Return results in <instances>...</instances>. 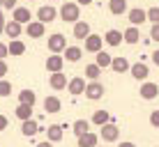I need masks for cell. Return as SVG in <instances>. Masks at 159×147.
I'll return each instance as SVG.
<instances>
[{
    "label": "cell",
    "mask_w": 159,
    "mask_h": 147,
    "mask_svg": "<svg viewBox=\"0 0 159 147\" xmlns=\"http://www.w3.org/2000/svg\"><path fill=\"white\" fill-rule=\"evenodd\" d=\"M60 19L65 21V23H76L81 16V9H79V2H65L62 7H60Z\"/></svg>",
    "instance_id": "6da1fadb"
},
{
    "label": "cell",
    "mask_w": 159,
    "mask_h": 147,
    "mask_svg": "<svg viewBox=\"0 0 159 147\" xmlns=\"http://www.w3.org/2000/svg\"><path fill=\"white\" fill-rule=\"evenodd\" d=\"M99 129H102V131H99V138L104 140V143H116V140H118V136H120V129H118L113 122L104 124V127H99Z\"/></svg>",
    "instance_id": "7a4b0ae2"
},
{
    "label": "cell",
    "mask_w": 159,
    "mask_h": 147,
    "mask_svg": "<svg viewBox=\"0 0 159 147\" xmlns=\"http://www.w3.org/2000/svg\"><path fill=\"white\" fill-rule=\"evenodd\" d=\"M65 48H67V39H65V35H60V32H56V35L48 37V51L51 53H65Z\"/></svg>",
    "instance_id": "3957f363"
},
{
    "label": "cell",
    "mask_w": 159,
    "mask_h": 147,
    "mask_svg": "<svg viewBox=\"0 0 159 147\" xmlns=\"http://www.w3.org/2000/svg\"><path fill=\"white\" fill-rule=\"evenodd\" d=\"M56 16H58V9L51 5H44L37 9V21H42V23H51V21H56Z\"/></svg>",
    "instance_id": "277c9868"
},
{
    "label": "cell",
    "mask_w": 159,
    "mask_h": 147,
    "mask_svg": "<svg viewBox=\"0 0 159 147\" xmlns=\"http://www.w3.org/2000/svg\"><path fill=\"white\" fill-rule=\"evenodd\" d=\"M85 97H88V99H92V101L102 99V97H104V85L99 83V80H90L88 88H85Z\"/></svg>",
    "instance_id": "5b68a950"
},
{
    "label": "cell",
    "mask_w": 159,
    "mask_h": 147,
    "mask_svg": "<svg viewBox=\"0 0 159 147\" xmlns=\"http://www.w3.org/2000/svg\"><path fill=\"white\" fill-rule=\"evenodd\" d=\"M46 23H42V21H30L28 25H25V32H28V37H32V39H39V37H44V32H46V28H44Z\"/></svg>",
    "instance_id": "8992f818"
},
{
    "label": "cell",
    "mask_w": 159,
    "mask_h": 147,
    "mask_svg": "<svg viewBox=\"0 0 159 147\" xmlns=\"http://www.w3.org/2000/svg\"><path fill=\"white\" fill-rule=\"evenodd\" d=\"M62 64H65V58H62V55H58V53H53V55H48V58H46V69H48L51 74L62 71Z\"/></svg>",
    "instance_id": "52a82bcc"
},
{
    "label": "cell",
    "mask_w": 159,
    "mask_h": 147,
    "mask_svg": "<svg viewBox=\"0 0 159 147\" xmlns=\"http://www.w3.org/2000/svg\"><path fill=\"white\" fill-rule=\"evenodd\" d=\"M85 88H88V85H85V80L81 78V76H74V78L67 83V90L72 92L74 97H79V94H85Z\"/></svg>",
    "instance_id": "ba28073f"
},
{
    "label": "cell",
    "mask_w": 159,
    "mask_h": 147,
    "mask_svg": "<svg viewBox=\"0 0 159 147\" xmlns=\"http://www.w3.org/2000/svg\"><path fill=\"white\" fill-rule=\"evenodd\" d=\"M129 23L131 25H136V28H139V25L141 23H145V21H148V12H145V9H141V7H134V9H129Z\"/></svg>",
    "instance_id": "9c48e42d"
},
{
    "label": "cell",
    "mask_w": 159,
    "mask_h": 147,
    "mask_svg": "<svg viewBox=\"0 0 159 147\" xmlns=\"http://www.w3.org/2000/svg\"><path fill=\"white\" fill-rule=\"evenodd\" d=\"M102 46H104V37H99V35H90L85 39V51L88 53H99Z\"/></svg>",
    "instance_id": "30bf717a"
},
{
    "label": "cell",
    "mask_w": 159,
    "mask_h": 147,
    "mask_svg": "<svg viewBox=\"0 0 159 147\" xmlns=\"http://www.w3.org/2000/svg\"><path fill=\"white\" fill-rule=\"evenodd\" d=\"M131 76H134L136 80H145L148 76H150V69H148V64L145 62H136V64H131Z\"/></svg>",
    "instance_id": "8fae6325"
},
{
    "label": "cell",
    "mask_w": 159,
    "mask_h": 147,
    "mask_svg": "<svg viewBox=\"0 0 159 147\" xmlns=\"http://www.w3.org/2000/svg\"><path fill=\"white\" fill-rule=\"evenodd\" d=\"M60 108H62V101L58 99V97H46L44 99V110L46 113H51V115H56V113H60Z\"/></svg>",
    "instance_id": "7c38bea8"
},
{
    "label": "cell",
    "mask_w": 159,
    "mask_h": 147,
    "mask_svg": "<svg viewBox=\"0 0 159 147\" xmlns=\"http://www.w3.org/2000/svg\"><path fill=\"white\" fill-rule=\"evenodd\" d=\"M92 32H90V25L85 23V21H76L74 23V37L76 39H88Z\"/></svg>",
    "instance_id": "4fadbf2b"
},
{
    "label": "cell",
    "mask_w": 159,
    "mask_h": 147,
    "mask_svg": "<svg viewBox=\"0 0 159 147\" xmlns=\"http://www.w3.org/2000/svg\"><path fill=\"white\" fill-rule=\"evenodd\" d=\"M104 41H106L108 46H120L125 41V35L120 30H108L106 35H104Z\"/></svg>",
    "instance_id": "5bb4252c"
},
{
    "label": "cell",
    "mask_w": 159,
    "mask_h": 147,
    "mask_svg": "<svg viewBox=\"0 0 159 147\" xmlns=\"http://www.w3.org/2000/svg\"><path fill=\"white\" fill-rule=\"evenodd\" d=\"M97 143H99V136L92 133V131L79 136V147H97Z\"/></svg>",
    "instance_id": "9a60e30c"
},
{
    "label": "cell",
    "mask_w": 159,
    "mask_h": 147,
    "mask_svg": "<svg viewBox=\"0 0 159 147\" xmlns=\"http://www.w3.org/2000/svg\"><path fill=\"white\" fill-rule=\"evenodd\" d=\"M46 140L60 143V140H62V124H51V127L46 129Z\"/></svg>",
    "instance_id": "2e32d148"
},
{
    "label": "cell",
    "mask_w": 159,
    "mask_h": 147,
    "mask_svg": "<svg viewBox=\"0 0 159 147\" xmlns=\"http://www.w3.org/2000/svg\"><path fill=\"white\" fill-rule=\"evenodd\" d=\"M21 32H23V25L19 23V21H9L7 25H5V35L7 37H12V39H16V37H21Z\"/></svg>",
    "instance_id": "e0dca14e"
},
{
    "label": "cell",
    "mask_w": 159,
    "mask_h": 147,
    "mask_svg": "<svg viewBox=\"0 0 159 147\" xmlns=\"http://www.w3.org/2000/svg\"><path fill=\"white\" fill-rule=\"evenodd\" d=\"M111 69H113L116 74H125V71H129V69H131V64L127 62V58H122V55H120V58H113Z\"/></svg>",
    "instance_id": "ac0fdd59"
},
{
    "label": "cell",
    "mask_w": 159,
    "mask_h": 147,
    "mask_svg": "<svg viewBox=\"0 0 159 147\" xmlns=\"http://www.w3.org/2000/svg\"><path fill=\"white\" fill-rule=\"evenodd\" d=\"M159 94V85H155V83H143L141 85V97H143V99H155V97Z\"/></svg>",
    "instance_id": "d6986e66"
},
{
    "label": "cell",
    "mask_w": 159,
    "mask_h": 147,
    "mask_svg": "<svg viewBox=\"0 0 159 147\" xmlns=\"http://www.w3.org/2000/svg\"><path fill=\"white\" fill-rule=\"evenodd\" d=\"M12 19H14V21H19L21 25H23V23L28 25V23H30V9H28V7H16V9H14V14H12Z\"/></svg>",
    "instance_id": "ffe728a7"
},
{
    "label": "cell",
    "mask_w": 159,
    "mask_h": 147,
    "mask_svg": "<svg viewBox=\"0 0 159 147\" xmlns=\"http://www.w3.org/2000/svg\"><path fill=\"white\" fill-rule=\"evenodd\" d=\"M14 113H16V117H19L21 122H25V119H32V106H30V103H19Z\"/></svg>",
    "instance_id": "44dd1931"
},
{
    "label": "cell",
    "mask_w": 159,
    "mask_h": 147,
    "mask_svg": "<svg viewBox=\"0 0 159 147\" xmlns=\"http://www.w3.org/2000/svg\"><path fill=\"white\" fill-rule=\"evenodd\" d=\"M108 12L116 14V16L125 14L127 12V0H108Z\"/></svg>",
    "instance_id": "7402d4cb"
},
{
    "label": "cell",
    "mask_w": 159,
    "mask_h": 147,
    "mask_svg": "<svg viewBox=\"0 0 159 147\" xmlns=\"http://www.w3.org/2000/svg\"><path fill=\"white\" fill-rule=\"evenodd\" d=\"M37 131H39V124H37V119H25V122L21 124V133L28 136V138H30V136H35Z\"/></svg>",
    "instance_id": "603a6c76"
},
{
    "label": "cell",
    "mask_w": 159,
    "mask_h": 147,
    "mask_svg": "<svg viewBox=\"0 0 159 147\" xmlns=\"http://www.w3.org/2000/svg\"><path fill=\"white\" fill-rule=\"evenodd\" d=\"M48 83H51V88L53 90H65L67 88V76L65 74H51V80H48Z\"/></svg>",
    "instance_id": "cb8c5ba5"
},
{
    "label": "cell",
    "mask_w": 159,
    "mask_h": 147,
    "mask_svg": "<svg viewBox=\"0 0 159 147\" xmlns=\"http://www.w3.org/2000/svg\"><path fill=\"white\" fill-rule=\"evenodd\" d=\"M81 55H83V51H81L79 46H67L65 48V60H67V62H79L81 60Z\"/></svg>",
    "instance_id": "d4e9b609"
},
{
    "label": "cell",
    "mask_w": 159,
    "mask_h": 147,
    "mask_svg": "<svg viewBox=\"0 0 159 147\" xmlns=\"http://www.w3.org/2000/svg\"><path fill=\"white\" fill-rule=\"evenodd\" d=\"M122 35H125V41H127V44H139V39H141V32H139L136 25H129Z\"/></svg>",
    "instance_id": "484cf974"
},
{
    "label": "cell",
    "mask_w": 159,
    "mask_h": 147,
    "mask_svg": "<svg viewBox=\"0 0 159 147\" xmlns=\"http://www.w3.org/2000/svg\"><path fill=\"white\" fill-rule=\"evenodd\" d=\"M72 131H74L76 138H79V136H83V133L90 131V122H88V119H76V122L72 124Z\"/></svg>",
    "instance_id": "4316f807"
},
{
    "label": "cell",
    "mask_w": 159,
    "mask_h": 147,
    "mask_svg": "<svg viewBox=\"0 0 159 147\" xmlns=\"http://www.w3.org/2000/svg\"><path fill=\"white\" fill-rule=\"evenodd\" d=\"M7 46H9V55H23L25 53V44L21 39H12Z\"/></svg>",
    "instance_id": "83f0119b"
},
{
    "label": "cell",
    "mask_w": 159,
    "mask_h": 147,
    "mask_svg": "<svg viewBox=\"0 0 159 147\" xmlns=\"http://www.w3.org/2000/svg\"><path fill=\"white\" fill-rule=\"evenodd\" d=\"M111 122V117H108V110H95V115H92V124H97V127H104V124Z\"/></svg>",
    "instance_id": "f1b7e54d"
},
{
    "label": "cell",
    "mask_w": 159,
    "mask_h": 147,
    "mask_svg": "<svg viewBox=\"0 0 159 147\" xmlns=\"http://www.w3.org/2000/svg\"><path fill=\"white\" fill-rule=\"evenodd\" d=\"M37 101V94L32 90H21L19 92V103H30V106H35Z\"/></svg>",
    "instance_id": "f546056e"
},
{
    "label": "cell",
    "mask_w": 159,
    "mask_h": 147,
    "mask_svg": "<svg viewBox=\"0 0 159 147\" xmlns=\"http://www.w3.org/2000/svg\"><path fill=\"white\" fill-rule=\"evenodd\" d=\"M99 74H102V67L99 64H88L85 67V76L90 80H99Z\"/></svg>",
    "instance_id": "4dcf8cb0"
},
{
    "label": "cell",
    "mask_w": 159,
    "mask_h": 147,
    "mask_svg": "<svg viewBox=\"0 0 159 147\" xmlns=\"http://www.w3.org/2000/svg\"><path fill=\"white\" fill-rule=\"evenodd\" d=\"M111 62H113V58L108 55V53H104V51H99V53H97V62H95V64H99L102 69L111 67Z\"/></svg>",
    "instance_id": "1f68e13d"
},
{
    "label": "cell",
    "mask_w": 159,
    "mask_h": 147,
    "mask_svg": "<svg viewBox=\"0 0 159 147\" xmlns=\"http://www.w3.org/2000/svg\"><path fill=\"white\" fill-rule=\"evenodd\" d=\"M12 94V83H9V80H0V97H9Z\"/></svg>",
    "instance_id": "d6a6232c"
},
{
    "label": "cell",
    "mask_w": 159,
    "mask_h": 147,
    "mask_svg": "<svg viewBox=\"0 0 159 147\" xmlns=\"http://www.w3.org/2000/svg\"><path fill=\"white\" fill-rule=\"evenodd\" d=\"M148 21L159 23V7H150V9H148Z\"/></svg>",
    "instance_id": "836d02e7"
},
{
    "label": "cell",
    "mask_w": 159,
    "mask_h": 147,
    "mask_svg": "<svg viewBox=\"0 0 159 147\" xmlns=\"http://www.w3.org/2000/svg\"><path fill=\"white\" fill-rule=\"evenodd\" d=\"M150 39H152V41H159V23H152V30H150Z\"/></svg>",
    "instance_id": "e575fe53"
},
{
    "label": "cell",
    "mask_w": 159,
    "mask_h": 147,
    "mask_svg": "<svg viewBox=\"0 0 159 147\" xmlns=\"http://www.w3.org/2000/svg\"><path fill=\"white\" fill-rule=\"evenodd\" d=\"M0 7L2 9H16V0H0Z\"/></svg>",
    "instance_id": "d590c367"
},
{
    "label": "cell",
    "mask_w": 159,
    "mask_h": 147,
    "mask_svg": "<svg viewBox=\"0 0 159 147\" xmlns=\"http://www.w3.org/2000/svg\"><path fill=\"white\" fill-rule=\"evenodd\" d=\"M150 124L155 129H159V110H152V115H150Z\"/></svg>",
    "instance_id": "8d00e7d4"
},
{
    "label": "cell",
    "mask_w": 159,
    "mask_h": 147,
    "mask_svg": "<svg viewBox=\"0 0 159 147\" xmlns=\"http://www.w3.org/2000/svg\"><path fill=\"white\" fill-rule=\"evenodd\" d=\"M9 55V46L7 44H2V41H0V60H5Z\"/></svg>",
    "instance_id": "74e56055"
},
{
    "label": "cell",
    "mask_w": 159,
    "mask_h": 147,
    "mask_svg": "<svg viewBox=\"0 0 159 147\" xmlns=\"http://www.w3.org/2000/svg\"><path fill=\"white\" fill-rule=\"evenodd\" d=\"M5 74H7V62H5V60H0V80L5 78Z\"/></svg>",
    "instance_id": "f35d334b"
},
{
    "label": "cell",
    "mask_w": 159,
    "mask_h": 147,
    "mask_svg": "<svg viewBox=\"0 0 159 147\" xmlns=\"http://www.w3.org/2000/svg\"><path fill=\"white\" fill-rule=\"evenodd\" d=\"M5 16H2V7H0V35H5Z\"/></svg>",
    "instance_id": "ab89813d"
},
{
    "label": "cell",
    "mask_w": 159,
    "mask_h": 147,
    "mask_svg": "<svg viewBox=\"0 0 159 147\" xmlns=\"http://www.w3.org/2000/svg\"><path fill=\"white\" fill-rule=\"evenodd\" d=\"M5 129H7V117L0 115V131H5Z\"/></svg>",
    "instance_id": "60d3db41"
},
{
    "label": "cell",
    "mask_w": 159,
    "mask_h": 147,
    "mask_svg": "<svg viewBox=\"0 0 159 147\" xmlns=\"http://www.w3.org/2000/svg\"><path fill=\"white\" fill-rule=\"evenodd\" d=\"M152 62H155V64H157V67H159V48H157V51H155V53H152Z\"/></svg>",
    "instance_id": "b9f144b4"
},
{
    "label": "cell",
    "mask_w": 159,
    "mask_h": 147,
    "mask_svg": "<svg viewBox=\"0 0 159 147\" xmlns=\"http://www.w3.org/2000/svg\"><path fill=\"white\" fill-rule=\"evenodd\" d=\"M37 147H53V143H51V140H44V143H39Z\"/></svg>",
    "instance_id": "7bdbcfd3"
},
{
    "label": "cell",
    "mask_w": 159,
    "mask_h": 147,
    "mask_svg": "<svg viewBox=\"0 0 159 147\" xmlns=\"http://www.w3.org/2000/svg\"><path fill=\"white\" fill-rule=\"evenodd\" d=\"M118 147H136V145H134V143H129V140H125V143H120Z\"/></svg>",
    "instance_id": "ee69618b"
},
{
    "label": "cell",
    "mask_w": 159,
    "mask_h": 147,
    "mask_svg": "<svg viewBox=\"0 0 159 147\" xmlns=\"http://www.w3.org/2000/svg\"><path fill=\"white\" fill-rule=\"evenodd\" d=\"M76 2H79V5H90L92 0H76Z\"/></svg>",
    "instance_id": "f6af8a7d"
},
{
    "label": "cell",
    "mask_w": 159,
    "mask_h": 147,
    "mask_svg": "<svg viewBox=\"0 0 159 147\" xmlns=\"http://www.w3.org/2000/svg\"><path fill=\"white\" fill-rule=\"evenodd\" d=\"M97 147H99V145H97Z\"/></svg>",
    "instance_id": "bcb514c9"
}]
</instances>
